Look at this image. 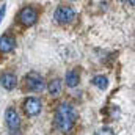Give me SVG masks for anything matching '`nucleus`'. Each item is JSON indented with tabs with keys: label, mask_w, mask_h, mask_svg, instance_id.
Listing matches in <instances>:
<instances>
[{
	"label": "nucleus",
	"mask_w": 135,
	"mask_h": 135,
	"mask_svg": "<svg viewBox=\"0 0 135 135\" xmlns=\"http://www.w3.org/2000/svg\"><path fill=\"white\" fill-rule=\"evenodd\" d=\"M75 118H77V113L74 110V107L71 104H60L57 112H55V124L57 127L61 131V132H69L75 123Z\"/></svg>",
	"instance_id": "nucleus-1"
},
{
	"label": "nucleus",
	"mask_w": 135,
	"mask_h": 135,
	"mask_svg": "<svg viewBox=\"0 0 135 135\" xmlns=\"http://www.w3.org/2000/svg\"><path fill=\"white\" fill-rule=\"evenodd\" d=\"M55 21L58 24H69L74 17H75V11L72 6H68V5H61L55 9Z\"/></svg>",
	"instance_id": "nucleus-2"
},
{
	"label": "nucleus",
	"mask_w": 135,
	"mask_h": 135,
	"mask_svg": "<svg viewBox=\"0 0 135 135\" xmlns=\"http://www.w3.org/2000/svg\"><path fill=\"white\" fill-rule=\"evenodd\" d=\"M25 83H27V88L32 90V91H42V90L46 88L44 79H42L38 72H30V74H27Z\"/></svg>",
	"instance_id": "nucleus-3"
},
{
	"label": "nucleus",
	"mask_w": 135,
	"mask_h": 135,
	"mask_svg": "<svg viewBox=\"0 0 135 135\" xmlns=\"http://www.w3.org/2000/svg\"><path fill=\"white\" fill-rule=\"evenodd\" d=\"M5 119H6V126L9 127V131H17L21 126V119H19V113L16 112V108L8 107L5 112Z\"/></svg>",
	"instance_id": "nucleus-4"
},
{
	"label": "nucleus",
	"mask_w": 135,
	"mask_h": 135,
	"mask_svg": "<svg viewBox=\"0 0 135 135\" xmlns=\"http://www.w3.org/2000/svg\"><path fill=\"white\" fill-rule=\"evenodd\" d=\"M19 19L24 25H33L38 19V13L36 9L32 8V6H25L21 13H19Z\"/></svg>",
	"instance_id": "nucleus-5"
},
{
	"label": "nucleus",
	"mask_w": 135,
	"mask_h": 135,
	"mask_svg": "<svg viewBox=\"0 0 135 135\" xmlns=\"http://www.w3.org/2000/svg\"><path fill=\"white\" fill-rule=\"evenodd\" d=\"M41 101L39 99H36V98H28L25 104H24V110H25V113L28 115V116H36L39 112H41Z\"/></svg>",
	"instance_id": "nucleus-6"
},
{
	"label": "nucleus",
	"mask_w": 135,
	"mask_h": 135,
	"mask_svg": "<svg viewBox=\"0 0 135 135\" xmlns=\"http://www.w3.org/2000/svg\"><path fill=\"white\" fill-rule=\"evenodd\" d=\"M14 47H16V39H14L11 35H3V36L0 38V52L8 54V52H11Z\"/></svg>",
	"instance_id": "nucleus-7"
},
{
	"label": "nucleus",
	"mask_w": 135,
	"mask_h": 135,
	"mask_svg": "<svg viewBox=\"0 0 135 135\" xmlns=\"http://www.w3.org/2000/svg\"><path fill=\"white\" fill-rule=\"evenodd\" d=\"M0 83H2V86L5 90H13L16 86V83H17V79H16V75L13 72H5L0 77Z\"/></svg>",
	"instance_id": "nucleus-8"
},
{
	"label": "nucleus",
	"mask_w": 135,
	"mask_h": 135,
	"mask_svg": "<svg viewBox=\"0 0 135 135\" xmlns=\"http://www.w3.org/2000/svg\"><path fill=\"white\" fill-rule=\"evenodd\" d=\"M65 80H66V85H68V86H71V88L77 86V85H79V74H77V71H75V69L68 71Z\"/></svg>",
	"instance_id": "nucleus-9"
},
{
	"label": "nucleus",
	"mask_w": 135,
	"mask_h": 135,
	"mask_svg": "<svg viewBox=\"0 0 135 135\" xmlns=\"http://www.w3.org/2000/svg\"><path fill=\"white\" fill-rule=\"evenodd\" d=\"M49 93L52 94V96H58L60 93H61V80L60 79H54V80H50V83H49Z\"/></svg>",
	"instance_id": "nucleus-10"
},
{
	"label": "nucleus",
	"mask_w": 135,
	"mask_h": 135,
	"mask_svg": "<svg viewBox=\"0 0 135 135\" xmlns=\"http://www.w3.org/2000/svg\"><path fill=\"white\" fill-rule=\"evenodd\" d=\"M93 85L98 86L99 90H105V88L108 86V80H107L105 75H96V77L93 79Z\"/></svg>",
	"instance_id": "nucleus-11"
},
{
	"label": "nucleus",
	"mask_w": 135,
	"mask_h": 135,
	"mask_svg": "<svg viewBox=\"0 0 135 135\" xmlns=\"http://www.w3.org/2000/svg\"><path fill=\"white\" fill-rule=\"evenodd\" d=\"M98 135H115V132H113L110 127H104V129H101V131L98 132Z\"/></svg>",
	"instance_id": "nucleus-12"
},
{
	"label": "nucleus",
	"mask_w": 135,
	"mask_h": 135,
	"mask_svg": "<svg viewBox=\"0 0 135 135\" xmlns=\"http://www.w3.org/2000/svg\"><path fill=\"white\" fill-rule=\"evenodd\" d=\"M5 11H6V6L3 5V6L0 8V21H2V17H3V14H5Z\"/></svg>",
	"instance_id": "nucleus-13"
}]
</instances>
